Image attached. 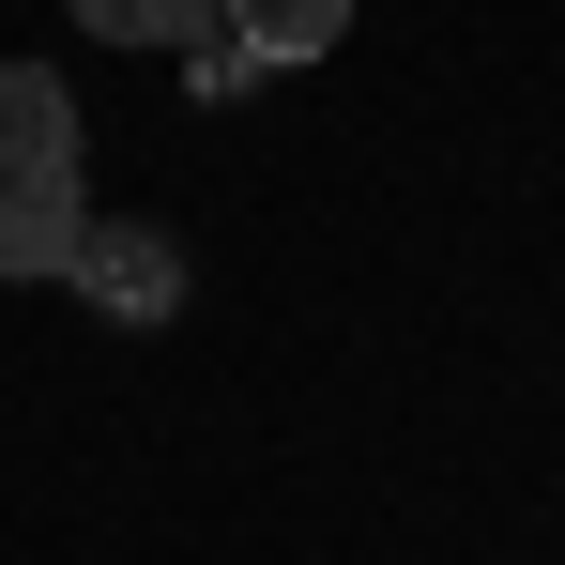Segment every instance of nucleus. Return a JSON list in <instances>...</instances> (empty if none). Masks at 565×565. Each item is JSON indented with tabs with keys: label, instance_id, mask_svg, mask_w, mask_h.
Here are the masks:
<instances>
[{
	"label": "nucleus",
	"instance_id": "f257e3e1",
	"mask_svg": "<svg viewBox=\"0 0 565 565\" xmlns=\"http://www.w3.org/2000/svg\"><path fill=\"white\" fill-rule=\"evenodd\" d=\"M77 230H93V199H77V93L46 62H0V276H62Z\"/></svg>",
	"mask_w": 565,
	"mask_h": 565
},
{
	"label": "nucleus",
	"instance_id": "f03ea898",
	"mask_svg": "<svg viewBox=\"0 0 565 565\" xmlns=\"http://www.w3.org/2000/svg\"><path fill=\"white\" fill-rule=\"evenodd\" d=\"M62 276L93 290L107 321H169V306H184V245H169L153 214H122V230H77V245H62Z\"/></svg>",
	"mask_w": 565,
	"mask_h": 565
},
{
	"label": "nucleus",
	"instance_id": "7ed1b4c3",
	"mask_svg": "<svg viewBox=\"0 0 565 565\" xmlns=\"http://www.w3.org/2000/svg\"><path fill=\"white\" fill-rule=\"evenodd\" d=\"M93 46H214L230 31V0H62Z\"/></svg>",
	"mask_w": 565,
	"mask_h": 565
},
{
	"label": "nucleus",
	"instance_id": "20e7f679",
	"mask_svg": "<svg viewBox=\"0 0 565 565\" xmlns=\"http://www.w3.org/2000/svg\"><path fill=\"white\" fill-rule=\"evenodd\" d=\"M230 31H245L260 62H321V46L352 31V0H230Z\"/></svg>",
	"mask_w": 565,
	"mask_h": 565
},
{
	"label": "nucleus",
	"instance_id": "39448f33",
	"mask_svg": "<svg viewBox=\"0 0 565 565\" xmlns=\"http://www.w3.org/2000/svg\"><path fill=\"white\" fill-rule=\"evenodd\" d=\"M184 77H199V93H260V77H276V62H260V46H245V31H214V46H184Z\"/></svg>",
	"mask_w": 565,
	"mask_h": 565
}]
</instances>
